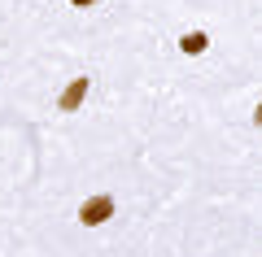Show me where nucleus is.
Returning <instances> with one entry per match:
<instances>
[{
    "label": "nucleus",
    "mask_w": 262,
    "mask_h": 257,
    "mask_svg": "<svg viewBox=\"0 0 262 257\" xmlns=\"http://www.w3.org/2000/svg\"><path fill=\"white\" fill-rule=\"evenodd\" d=\"M110 214H114V201H110V196H92V201L83 205V214H79V218H83L88 227H101Z\"/></svg>",
    "instance_id": "obj_1"
},
{
    "label": "nucleus",
    "mask_w": 262,
    "mask_h": 257,
    "mask_svg": "<svg viewBox=\"0 0 262 257\" xmlns=\"http://www.w3.org/2000/svg\"><path fill=\"white\" fill-rule=\"evenodd\" d=\"M83 96H88V79H75V83L61 92V109H79V105H83Z\"/></svg>",
    "instance_id": "obj_2"
},
{
    "label": "nucleus",
    "mask_w": 262,
    "mask_h": 257,
    "mask_svg": "<svg viewBox=\"0 0 262 257\" xmlns=\"http://www.w3.org/2000/svg\"><path fill=\"white\" fill-rule=\"evenodd\" d=\"M201 48H206V35H201V31L184 35V53H201Z\"/></svg>",
    "instance_id": "obj_3"
},
{
    "label": "nucleus",
    "mask_w": 262,
    "mask_h": 257,
    "mask_svg": "<svg viewBox=\"0 0 262 257\" xmlns=\"http://www.w3.org/2000/svg\"><path fill=\"white\" fill-rule=\"evenodd\" d=\"M70 5H92V0H70Z\"/></svg>",
    "instance_id": "obj_4"
}]
</instances>
